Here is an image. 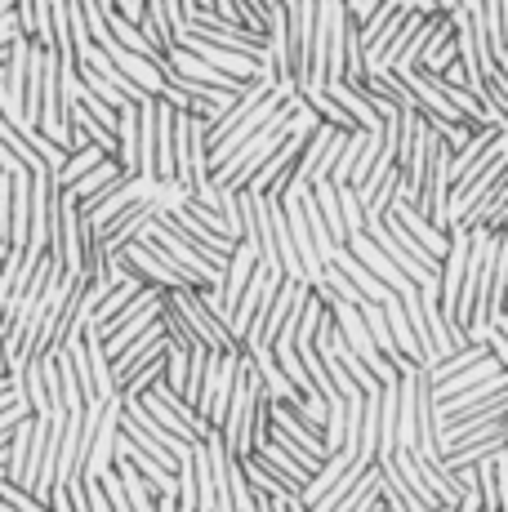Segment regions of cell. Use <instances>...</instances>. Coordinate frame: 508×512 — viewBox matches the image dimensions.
<instances>
[{
  "mask_svg": "<svg viewBox=\"0 0 508 512\" xmlns=\"http://www.w3.org/2000/svg\"><path fill=\"white\" fill-rule=\"evenodd\" d=\"M116 432H121V397H107L103 401V415L90 432V450H85V464H81V477L85 481H99L116 459Z\"/></svg>",
  "mask_w": 508,
  "mask_h": 512,
  "instance_id": "13",
  "label": "cell"
},
{
  "mask_svg": "<svg viewBox=\"0 0 508 512\" xmlns=\"http://www.w3.org/2000/svg\"><path fill=\"white\" fill-rule=\"evenodd\" d=\"M388 214H393V219L402 223V228H406L410 236H415V241L424 245L428 254H437V259L446 254V232H442V228H433V223H428L424 214H419L410 201H393V205H388Z\"/></svg>",
  "mask_w": 508,
  "mask_h": 512,
  "instance_id": "22",
  "label": "cell"
},
{
  "mask_svg": "<svg viewBox=\"0 0 508 512\" xmlns=\"http://www.w3.org/2000/svg\"><path fill=\"white\" fill-rule=\"evenodd\" d=\"M486 326H495V330H500V334H504V339H508V312L500 308V312H495V317H491V321H486Z\"/></svg>",
  "mask_w": 508,
  "mask_h": 512,
  "instance_id": "40",
  "label": "cell"
},
{
  "mask_svg": "<svg viewBox=\"0 0 508 512\" xmlns=\"http://www.w3.org/2000/svg\"><path fill=\"white\" fill-rule=\"evenodd\" d=\"M500 308H504V312H508V294H504V303H500Z\"/></svg>",
  "mask_w": 508,
  "mask_h": 512,
  "instance_id": "45",
  "label": "cell"
},
{
  "mask_svg": "<svg viewBox=\"0 0 508 512\" xmlns=\"http://www.w3.org/2000/svg\"><path fill=\"white\" fill-rule=\"evenodd\" d=\"M286 281V272L277 268V263H254V272H250V281H246V290H241V299H237V308H232V317H228V334L241 343V334H246L254 326V317L263 312V303L272 299V290Z\"/></svg>",
  "mask_w": 508,
  "mask_h": 512,
  "instance_id": "11",
  "label": "cell"
},
{
  "mask_svg": "<svg viewBox=\"0 0 508 512\" xmlns=\"http://www.w3.org/2000/svg\"><path fill=\"white\" fill-rule=\"evenodd\" d=\"M0 170H5V174H18V170H23V161H18V156L9 152L5 139H0Z\"/></svg>",
  "mask_w": 508,
  "mask_h": 512,
  "instance_id": "38",
  "label": "cell"
},
{
  "mask_svg": "<svg viewBox=\"0 0 508 512\" xmlns=\"http://www.w3.org/2000/svg\"><path fill=\"white\" fill-rule=\"evenodd\" d=\"M85 499H90V512H112V504H107V495H103L99 481H85Z\"/></svg>",
  "mask_w": 508,
  "mask_h": 512,
  "instance_id": "37",
  "label": "cell"
},
{
  "mask_svg": "<svg viewBox=\"0 0 508 512\" xmlns=\"http://www.w3.org/2000/svg\"><path fill=\"white\" fill-rule=\"evenodd\" d=\"M348 250H353V254H357V259H361V263H366V268H370V277H375V281H384V285H388V290H393V294H397V299H402V294H410V290H415V281H410V277H406V272H402V268H397V263H393V259H388V254H384V250H379V245H375V241H370V236H366V232L348 236Z\"/></svg>",
  "mask_w": 508,
  "mask_h": 512,
  "instance_id": "16",
  "label": "cell"
},
{
  "mask_svg": "<svg viewBox=\"0 0 508 512\" xmlns=\"http://www.w3.org/2000/svg\"><path fill=\"white\" fill-rule=\"evenodd\" d=\"M335 201H339V214H344V228L348 236H357L366 228V210H361V196L353 183H335Z\"/></svg>",
  "mask_w": 508,
  "mask_h": 512,
  "instance_id": "33",
  "label": "cell"
},
{
  "mask_svg": "<svg viewBox=\"0 0 508 512\" xmlns=\"http://www.w3.org/2000/svg\"><path fill=\"white\" fill-rule=\"evenodd\" d=\"M139 406L148 410V415H152L156 423H161L165 432H174V437H183V441H188V446H201V441L210 437V423H205V419L197 415V410H192L188 401L179 397V392H170V388H165V379H161V374H156V379L148 383V388L139 392Z\"/></svg>",
  "mask_w": 508,
  "mask_h": 512,
  "instance_id": "2",
  "label": "cell"
},
{
  "mask_svg": "<svg viewBox=\"0 0 508 512\" xmlns=\"http://www.w3.org/2000/svg\"><path fill=\"white\" fill-rule=\"evenodd\" d=\"M482 94H486V103L500 112V121L508 125V81L500 76V67H491V72L482 76Z\"/></svg>",
  "mask_w": 508,
  "mask_h": 512,
  "instance_id": "34",
  "label": "cell"
},
{
  "mask_svg": "<svg viewBox=\"0 0 508 512\" xmlns=\"http://www.w3.org/2000/svg\"><path fill=\"white\" fill-rule=\"evenodd\" d=\"M0 512H14V508H9V504H5V499H0Z\"/></svg>",
  "mask_w": 508,
  "mask_h": 512,
  "instance_id": "43",
  "label": "cell"
},
{
  "mask_svg": "<svg viewBox=\"0 0 508 512\" xmlns=\"http://www.w3.org/2000/svg\"><path fill=\"white\" fill-rule=\"evenodd\" d=\"M312 27H317V0H286V72L304 85L312 58Z\"/></svg>",
  "mask_w": 508,
  "mask_h": 512,
  "instance_id": "8",
  "label": "cell"
},
{
  "mask_svg": "<svg viewBox=\"0 0 508 512\" xmlns=\"http://www.w3.org/2000/svg\"><path fill=\"white\" fill-rule=\"evenodd\" d=\"M361 321H366V330H370V339H375V348L384 352L388 361H393L397 370H406L410 361L402 357V352H397V343H393V334H388V321H384V303H361Z\"/></svg>",
  "mask_w": 508,
  "mask_h": 512,
  "instance_id": "26",
  "label": "cell"
},
{
  "mask_svg": "<svg viewBox=\"0 0 508 512\" xmlns=\"http://www.w3.org/2000/svg\"><path fill=\"white\" fill-rule=\"evenodd\" d=\"M504 205H508V170L491 187H486V196L455 223V228H486V232H495V228H500V219H504Z\"/></svg>",
  "mask_w": 508,
  "mask_h": 512,
  "instance_id": "20",
  "label": "cell"
},
{
  "mask_svg": "<svg viewBox=\"0 0 508 512\" xmlns=\"http://www.w3.org/2000/svg\"><path fill=\"white\" fill-rule=\"evenodd\" d=\"M237 366H241V348H232V352H214L210 348V352H205V374H201V388H197L192 410H197L210 428H219V423H223V410H228Z\"/></svg>",
  "mask_w": 508,
  "mask_h": 512,
  "instance_id": "3",
  "label": "cell"
},
{
  "mask_svg": "<svg viewBox=\"0 0 508 512\" xmlns=\"http://www.w3.org/2000/svg\"><path fill=\"white\" fill-rule=\"evenodd\" d=\"M424 72H446L451 63H459L455 58V27H451V14L437 23V32H433V41H428V49H424Z\"/></svg>",
  "mask_w": 508,
  "mask_h": 512,
  "instance_id": "27",
  "label": "cell"
},
{
  "mask_svg": "<svg viewBox=\"0 0 508 512\" xmlns=\"http://www.w3.org/2000/svg\"><path fill=\"white\" fill-rule=\"evenodd\" d=\"M9 210H14V179L0 174V245L9 250Z\"/></svg>",
  "mask_w": 508,
  "mask_h": 512,
  "instance_id": "35",
  "label": "cell"
},
{
  "mask_svg": "<svg viewBox=\"0 0 508 512\" xmlns=\"http://www.w3.org/2000/svg\"><path fill=\"white\" fill-rule=\"evenodd\" d=\"M112 161L121 165L125 174L139 170V103L116 107V147H112Z\"/></svg>",
  "mask_w": 508,
  "mask_h": 512,
  "instance_id": "18",
  "label": "cell"
},
{
  "mask_svg": "<svg viewBox=\"0 0 508 512\" xmlns=\"http://www.w3.org/2000/svg\"><path fill=\"white\" fill-rule=\"evenodd\" d=\"M344 134H348V130H335L330 121H317V125H312V134L304 139V147H299V161H295V174H290V179H299V183H308V187L321 183V179H330V165H335ZM290 179H286V183H290Z\"/></svg>",
  "mask_w": 508,
  "mask_h": 512,
  "instance_id": "9",
  "label": "cell"
},
{
  "mask_svg": "<svg viewBox=\"0 0 508 512\" xmlns=\"http://www.w3.org/2000/svg\"><path fill=\"white\" fill-rule=\"evenodd\" d=\"M326 263H330V268H339V272H344V277H348V281H353V285H357V290H361V294H366V299H370V303H388V299H393V290H388V285H384V281H375V277H370V268H366V263H361V259H357V254H353V250H348V245H339V250H335V254H330V259H326Z\"/></svg>",
  "mask_w": 508,
  "mask_h": 512,
  "instance_id": "21",
  "label": "cell"
},
{
  "mask_svg": "<svg viewBox=\"0 0 508 512\" xmlns=\"http://www.w3.org/2000/svg\"><path fill=\"white\" fill-rule=\"evenodd\" d=\"M451 27H455V58H459V67H464V76H468V90H473L477 98H486L482 94V76L491 72V54H486V45H482V36H477V23H473V14L468 9H451Z\"/></svg>",
  "mask_w": 508,
  "mask_h": 512,
  "instance_id": "12",
  "label": "cell"
},
{
  "mask_svg": "<svg viewBox=\"0 0 508 512\" xmlns=\"http://www.w3.org/2000/svg\"><path fill=\"white\" fill-rule=\"evenodd\" d=\"M174 45H179V49H188V54H197V58H205V63H210V67H219V72L237 76V81H259V76H272L263 58H254V54H237V49H223V45L205 41L201 32H192V27H183V32H174Z\"/></svg>",
  "mask_w": 508,
  "mask_h": 512,
  "instance_id": "6",
  "label": "cell"
},
{
  "mask_svg": "<svg viewBox=\"0 0 508 512\" xmlns=\"http://www.w3.org/2000/svg\"><path fill=\"white\" fill-rule=\"evenodd\" d=\"M433 5H437V9H442V14H451V9H459V5H455V0H433Z\"/></svg>",
  "mask_w": 508,
  "mask_h": 512,
  "instance_id": "42",
  "label": "cell"
},
{
  "mask_svg": "<svg viewBox=\"0 0 508 512\" xmlns=\"http://www.w3.org/2000/svg\"><path fill=\"white\" fill-rule=\"evenodd\" d=\"M134 174H152L156 179V107H152V98L139 103V170Z\"/></svg>",
  "mask_w": 508,
  "mask_h": 512,
  "instance_id": "31",
  "label": "cell"
},
{
  "mask_svg": "<svg viewBox=\"0 0 508 512\" xmlns=\"http://www.w3.org/2000/svg\"><path fill=\"white\" fill-rule=\"evenodd\" d=\"M504 446H508V437H473V441H459V446L442 450V468H473V464H482V459L500 455Z\"/></svg>",
  "mask_w": 508,
  "mask_h": 512,
  "instance_id": "24",
  "label": "cell"
},
{
  "mask_svg": "<svg viewBox=\"0 0 508 512\" xmlns=\"http://www.w3.org/2000/svg\"><path fill=\"white\" fill-rule=\"evenodd\" d=\"M308 294V281H281L277 290H272V299L263 303V312L254 317V326L241 334V348H259V343H272L281 334V326L290 321V312H295V303Z\"/></svg>",
  "mask_w": 508,
  "mask_h": 512,
  "instance_id": "10",
  "label": "cell"
},
{
  "mask_svg": "<svg viewBox=\"0 0 508 512\" xmlns=\"http://www.w3.org/2000/svg\"><path fill=\"white\" fill-rule=\"evenodd\" d=\"M107 58H112L116 67H121L125 76H130L134 85H139L148 98H161V90H165V63H156V58H148V54H134V49H125L116 36H107V41L99 45Z\"/></svg>",
  "mask_w": 508,
  "mask_h": 512,
  "instance_id": "14",
  "label": "cell"
},
{
  "mask_svg": "<svg viewBox=\"0 0 508 512\" xmlns=\"http://www.w3.org/2000/svg\"><path fill=\"white\" fill-rule=\"evenodd\" d=\"M165 303H170V308L179 312L183 326L197 334L205 348H214V352H232V348H241V343L232 339V334L223 330L219 321H214V312L201 303V290H192V285H183V290H165Z\"/></svg>",
  "mask_w": 508,
  "mask_h": 512,
  "instance_id": "7",
  "label": "cell"
},
{
  "mask_svg": "<svg viewBox=\"0 0 508 512\" xmlns=\"http://www.w3.org/2000/svg\"><path fill=\"white\" fill-rule=\"evenodd\" d=\"M384 321H388V334H393L397 352H402L410 366H424V357H419V343H415V330H410V317H406V308H402V299H397V294L384 303Z\"/></svg>",
  "mask_w": 508,
  "mask_h": 512,
  "instance_id": "25",
  "label": "cell"
},
{
  "mask_svg": "<svg viewBox=\"0 0 508 512\" xmlns=\"http://www.w3.org/2000/svg\"><path fill=\"white\" fill-rule=\"evenodd\" d=\"M330 317H335V326H339V339H344L348 348H353L357 357L366 361L370 374H375L379 383H393L397 374H402V370L393 366V361L384 357V352L375 348V339H370V330H366V321H361L357 303H330Z\"/></svg>",
  "mask_w": 508,
  "mask_h": 512,
  "instance_id": "5",
  "label": "cell"
},
{
  "mask_svg": "<svg viewBox=\"0 0 508 512\" xmlns=\"http://www.w3.org/2000/svg\"><path fill=\"white\" fill-rule=\"evenodd\" d=\"M0 481H5V459H0Z\"/></svg>",
  "mask_w": 508,
  "mask_h": 512,
  "instance_id": "44",
  "label": "cell"
},
{
  "mask_svg": "<svg viewBox=\"0 0 508 512\" xmlns=\"http://www.w3.org/2000/svg\"><path fill=\"white\" fill-rule=\"evenodd\" d=\"M321 90H326V94L335 98L339 107H344L348 116H353V125H357V130L379 134V125H384V116H379V107L370 103V98L361 94V90H353V85H348V81H330V85H321Z\"/></svg>",
  "mask_w": 508,
  "mask_h": 512,
  "instance_id": "19",
  "label": "cell"
},
{
  "mask_svg": "<svg viewBox=\"0 0 508 512\" xmlns=\"http://www.w3.org/2000/svg\"><path fill=\"white\" fill-rule=\"evenodd\" d=\"M183 27H192V32H201L205 41H214L223 49H237V54H254V58L268 54L263 32H250V27H241V23H228V18H219L214 9H205V5H192L188 14H183Z\"/></svg>",
  "mask_w": 508,
  "mask_h": 512,
  "instance_id": "4",
  "label": "cell"
},
{
  "mask_svg": "<svg viewBox=\"0 0 508 512\" xmlns=\"http://www.w3.org/2000/svg\"><path fill=\"white\" fill-rule=\"evenodd\" d=\"M103 147H94V143H81V147H67V156H63V165L54 170V183L58 187H72L76 179H81L85 170H94V165L103 161Z\"/></svg>",
  "mask_w": 508,
  "mask_h": 512,
  "instance_id": "28",
  "label": "cell"
},
{
  "mask_svg": "<svg viewBox=\"0 0 508 512\" xmlns=\"http://www.w3.org/2000/svg\"><path fill=\"white\" fill-rule=\"evenodd\" d=\"M366 139H370V130H348L344 134V143H339V156H335V165H330V179L326 183H353L357 156H361V147H366Z\"/></svg>",
  "mask_w": 508,
  "mask_h": 512,
  "instance_id": "30",
  "label": "cell"
},
{
  "mask_svg": "<svg viewBox=\"0 0 508 512\" xmlns=\"http://www.w3.org/2000/svg\"><path fill=\"white\" fill-rule=\"evenodd\" d=\"M14 401H23V392H18V374H0V410L14 406Z\"/></svg>",
  "mask_w": 508,
  "mask_h": 512,
  "instance_id": "36",
  "label": "cell"
},
{
  "mask_svg": "<svg viewBox=\"0 0 508 512\" xmlns=\"http://www.w3.org/2000/svg\"><path fill=\"white\" fill-rule=\"evenodd\" d=\"M495 67H500V76L508 81V49H500V54H495Z\"/></svg>",
  "mask_w": 508,
  "mask_h": 512,
  "instance_id": "41",
  "label": "cell"
},
{
  "mask_svg": "<svg viewBox=\"0 0 508 512\" xmlns=\"http://www.w3.org/2000/svg\"><path fill=\"white\" fill-rule=\"evenodd\" d=\"M312 201H317V210H321V219H326V228H330V241L335 245H348V228H344V214H339V201H335V183H312Z\"/></svg>",
  "mask_w": 508,
  "mask_h": 512,
  "instance_id": "29",
  "label": "cell"
},
{
  "mask_svg": "<svg viewBox=\"0 0 508 512\" xmlns=\"http://www.w3.org/2000/svg\"><path fill=\"white\" fill-rule=\"evenodd\" d=\"M308 134H286L281 139V147L268 156V161L259 165V174L246 183L250 192H259V196H281V187H286V179L295 174V161H299V147H304Z\"/></svg>",
  "mask_w": 508,
  "mask_h": 512,
  "instance_id": "15",
  "label": "cell"
},
{
  "mask_svg": "<svg viewBox=\"0 0 508 512\" xmlns=\"http://www.w3.org/2000/svg\"><path fill=\"white\" fill-rule=\"evenodd\" d=\"M402 9H410V14H437V5L433 0H397Z\"/></svg>",
  "mask_w": 508,
  "mask_h": 512,
  "instance_id": "39",
  "label": "cell"
},
{
  "mask_svg": "<svg viewBox=\"0 0 508 512\" xmlns=\"http://www.w3.org/2000/svg\"><path fill=\"white\" fill-rule=\"evenodd\" d=\"M290 116H295V94H290L286 103H277V112L268 116V125H263V130H254L246 143L232 147L228 161H223L219 170H210V179L219 183L223 192H241V187L259 174V165L268 161V156L281 147V139L290 134Z\"/></svg>",
  "mask_w": 508,
  "mask_h": 512,
  "instance_id": "1",
  "label": "cell"
},
{
  "mask_svg": "<svg viewBox=\"0 0 508 512\" xmlns=\"http://www.w3.org/2000/svg\"><path fill=\"white\" fill-rule=\"evenodd\" d=\"M81 343H85V361H90V383H94V401L103 397H116V379H112V361L103 352V339L94 330H81Z\"/></svg>",
  "mask_w": 508,
  "mask_h": 512,
  "instance_id": "23",
  "label": "cell"
},
{
  "mask_svg": "<svg viewBox=\"0 0 508 512\" xmlns=\"http://www.w3.org/2000/svg\"><path fill=\"white\" fill-rule=\"evenodd\" d=\"M295 352H299V361H304V370H308V383L321 392V401H330V397H344V392L335 388V379H330L326 361H321V352L312 348V343H295Z\"/></svg>",
  "mask_w": 508,
  "mask_h": 512,
  "instance_id": "32",
  "label": "cell"
},
{
  "mask_svg": "<svg viewBox=\"0 0 508 512\" xmlns=\"http://www.w3.org/2000/svg\"><path fill=\"white\" fill-rule=\"evenodd\" d=\"M121 179H125V170H121V165L112 161V156H103V161L94 165V170H85L81 179H76L72 187H63V192L72 196V201H76V205H81V210H85V205H94V201H99V196H107V192H112V187L121 183Z\"/></svg>",
  "mask_w": 508,
  "mask_h": 512,
  "instance_id": "17",
  "label": "cell"
},
{
  "mask_svg": "<svg viewBox=\"0 0 508 512\" xmlns=\"http://www.w3.org/2000/svg\"><path fill=\"white\" fill-rule=\"evenodd\" d=\"M0 174H5V170H0Z\"/></svg>",
  "mask_w": 508,
  "mask_h": 512,
  "instance_id": "46",
  "label": "cell"
}]
</instances>
